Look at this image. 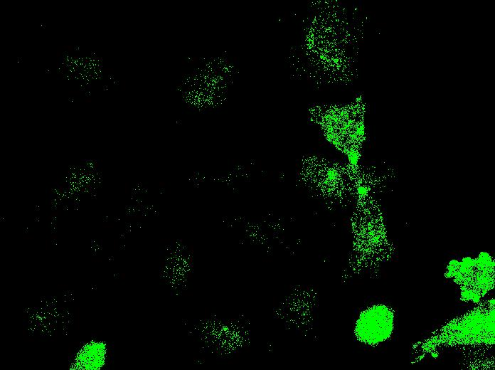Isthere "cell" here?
I'll return each mask as SVG.
<instances>
[{
    "label": "cell",
    "mask_w": 495,
    "mask_h": 370,
    "mask_svg": "<svg viewBox=\"0 0 495 370\" xmlns=\"http://www.w3.org/2000/svg\"><path fill=\"white\" fill-rule=\"evenodd\" d=\"M393 329V315L385 306L377 305L365 311L359 317L356 332L361 341L377 344L386 339Z\"/></svg>",
    "instance_id": "cell-1"
}]
</instances>
